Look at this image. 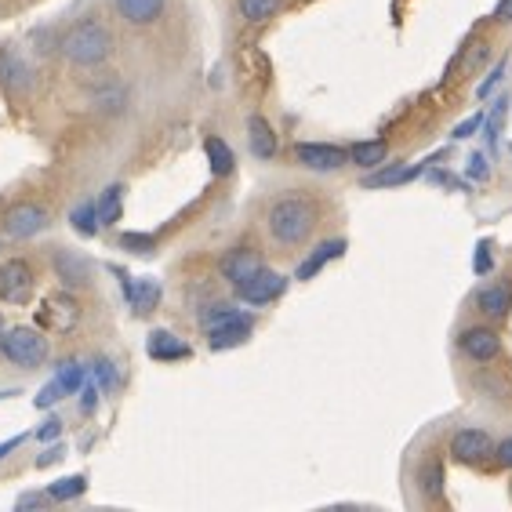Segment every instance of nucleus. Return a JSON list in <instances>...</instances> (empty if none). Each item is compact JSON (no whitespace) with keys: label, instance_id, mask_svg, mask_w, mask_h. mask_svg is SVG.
Here are the masks:
<instances>
[{"label":"nucleus","instance_id":"f257e3e1","mask_svg":"<svg viewBox=\"0 0 512 512\" xmlns=\"http://www.w3.org/2000/svg\"><path fill=\"white\" fill-rule=\"evenodd\" d=\"M266 229L280 247H302L316 229V204L302 193L276 197L266 211Z\"/></svg>","mask_w":512,"mask_h":512},{"label":"nucleus","instance_id":"f03ea898","mask_svg":"<svg viewBox=\"0 0 512 512\" xmlns=\"http://www.w3.org/2000/svg\"><path fill=\"white\" fill-rule=\"evenodd\" d=\"M113 48H117V37H113V30H109L102 19H95V15L77 19L59 37V51L73 66H102V62L113 55Z\"/></svg>","mask_w":512,"mask_h":512},{"label":"nucleus","instance_id":"7ed1b4c3","mask_svg":"<svg viewBox=\"0 0 512 512\" xmlns=\"http://www.w3.org/2000/svg\"><path fill=\"white\" fill-rule=\"evenodd\" d=\"M0 356L8 360L11 367H22V371H33L48 360V338L33 331V327H11L0 335Z\"/></svg>","mask_w":512,"mask_h":512},{"label":"nucleus","instance_id":"20e7f679","mask_svg":"<svg viewBox=\"0 0 512 512\" xmlns=\"http://www.w3.org/2000/svg\"><path fill=\"white\" fill-rule=\"evenodd\" d=\"M233 287H237V298L240 302H247V306H269V302H276V298L287 291V276H280L276 269L262 266Z\"/></svg>","mask_w":512,"mask_h":512},{"label":"nucleus","instance_id":"39448f33","mask_svg":"<svg viewBox=\"0 0 512 512\" xmlns=\"http://www.w3.org/2000/svg\"><path fill=\"white\" fill-rule=\"evenodd\" d=\"M33 266L26 258H8L0 262V302L8 306H26L33 295Z\"/></svg>","mask_w":512,"mask_h":512},{"label":"nucleus","instance_id":"423d86ee","mask_svg":"<svg viewBox=\"0 0 512 512\" xmlns=\"http://www.w3.org/2000/svg\"><path fill=\"white\" fill-rule=\"evenodd\" d=\"M454 342H458V349H462L469 360H476V364H491V360H498V353H502V335L487 324L462 327Z\"/></svg>","mask_w":512,"mask_h":512},{"label":"nucleus","instance_id":"0eeeda50","mask_svg":"<svg viewBox=\"0 0 512 512\" xmlns=\"http://www.w3.org/2000/svg\"><path fill=\"white\" fill-rule=\"evenodd\" d=\"M251 331H255V316L247 313H233L229 320H222V324L207 327V349L211 353H226V349H237V345H244L247 338H251Z\"/></svg>","mask_w":512,"mask_h":512},{"label":"nucleus","instance_id":"6e6552de","mask_svg":"<svg viewBox=\"0 0 512 512\" xmlns=\"http://www.w3.org/2000/svg\"><path fill=\"white\" fill-rule=\"evenodd\" d=\"M51 226V215L40 204H15L4 215V233L11 240H33Z\"/></svg>","mask_w":512,"mask_h":512},{"label":"nucleus","instance_id":"1a4fd4ad","mask_svg":"<svg viewBox=\"0 0 512 512\" xmlns=\"http://www.w3.org/2000/svg\"><path fill=\"white\" fill-rule=\"evenodd\" d=\"M451 458L462 465H487L494 458V440L483 429H458L451 436Z\"/></svg>","mask_w":512,"mask_h":512},{"label":"nucleus","instance_id":"9d476101","mask_svg":"<svg viewBox=\"0 0 512 512\" xmlns=\"http://www.w3.org/2000/svg\"><path fill=\"white\" fill-rule=\"evenodd\" d=\"M40 320L48 331L55 335H69V331H77L80 324V302L73 298V291H59V295H51L40 309Z\"/></svg>","mask_w":512,"mask_h":512},{"label":"nucleus","instance_id":"9b49d317","mask_svg":"<svg viewBox=\"0 0 512 512\" xmlns=\"http://www.w3.org/2000/svg\"><path fill=\"white\" fill-rule=\"evenodd\" d=\"M295 160L309 171H342L349 164V153L331 142H298Z\"/></svg>","mask_w":512,"mask_h":512},{"label":"nucleus","instance_id":"f8f14e48","mask_svg":"<svg viewBox=\"0 0 512 512\" xmlns=\"http://www.w3.org/2000/svg\"><path fill=\"white\" fill-rule=\"evenodd\" d=\"M51 269H55V280H62L66 291H77V287L91 284V262L80 258L77 251H55L51 255Z\"/></svg>","mask_w":512,"mask_h":512},{"label":"nucleus","instance_id":"ddd939ff","mask_svg":"<svg viewBox=\"0 0 512 512\" xmlns=\"http://www.w3.org/2000/svg\"><path fill=\"white\" fill-rule=\"evenodd\" d=\"M255 269H262V255L251 251V247H233V251H226L222 262H218V273L226 276L229 284H240V280L251 276Z\"/></svg>","mask_w":512,"mask_h":512},{"label":"nucleus","instance_id":"4468645a","mask_svg":"<svg viewBox=\"0 0 512 512\" xmlns=\"http://www.w3.org/2000/svg\"><path fill=\"white\" fill-rule=\"evenodd\" d=\"M476 309H480V316H487V320H505L512 309V284L509 280H498V284L483 287L480 295H476Z\"/></svg>","mask_w":512,"mask_h":512},{"label":"nucleus","instance_id":"2eb2a0df","mask_svg":"<svg viewBox=\"0 0 512 512\" xmlns=\"http://www.w3.org/2000/svg\"><path fill=\"white\" fill-rule=\"evenodd\" d=\"M247 142H251V153H255L258 160H273L276 149H280L273 124H269L262 113H251V117H247Z\"/></svg>","mask_w":512,"mask_h":512},{"label":"nucleus","instance_id":"dca6fc26","mask_svg":"<svg viewBox=\"0 0 512 512\" xmlns=\"http://www.w3.org/2000/svg\"><path fill=\"white\" fill-rule=\"evenodd\" d=\"M0 84L8 91H30L33 88V73L30 66H26V59H22L19 51L4 48L0 51Z\"/></svg>","mask_w":512,"mask_h":512},{"label":"nucleus","instance_id":"f3484780","mask_svg":"<svg viewBox=\"0 0 512 512\" xmlns=\"http://www.w3.org/2000/svg\"><path fill=\"white\" fill-rule=\"evenodd\" d=\"M124 295H128L131 309H135L138 316L153 313V309L160 306V284L153 280V276H142V280L124 276Z\"/></svg>","mask_w":512,"mask_h":512},{"label":"nucleus","instance_id":"a211bd4d","mask_svg":"<svg viewBox=\"0 0 512 512\" xmlns=\"http://www.w3.org/2000/svg\"><path fill=\"white\" fill-rule=\"evenodd\" d=\"M146 353L160 364H171V360H189V345L175 331H153L146 342Z\"/></svg>","mask_w":512,"mask_h":512},{"label":"nucleus","instance_id":"6ab92c4d","mask_svg":"<svg viewBox=\"0 0 512 512\" xmlns=\"http://www.w3.org/2000/svg\"><path fill=\"white\" fill-rule=\"evenodd\" d=\"M117 15L131 26H153L164 15V0H113Z\"/></svg>","mask_w":512,"mask_h":512},{"label":"nucleus","instance_id":"aec40b11","mask_svg":"<svg viewBox=\"0 0 512 512\" xmlns=\"http://www.w3.org/2000/svg\"><path fill=\"white\" fill-rule=\"evenodd\" d=\"M342 255H345V240H324V244H316L313 255H309L306 262L295 269V276H298V280H313V276L320 273L327 262H335V258H342Z\"/></svg>","mask_w":512,"mask_h":512},{"label":"nucleus","instance_id":"412c9836","mask_svg":"<svg viewBox=\"0 0 512 512\" xmlns=\"http://www.w3.org/2000/svg\"><path fill=\"white\" fill-rule=\"evenodd\" d=\"M345 153H349V164H356V168H364V171H375V168H382L385 157H389V146H385V138H371V142H353Z\"/></svg>","mask_w":512,"mask_h":512},{"label":"nucleus","instance_id":"4be33fe9","mask_svg":"<svg viewBox=\"0 0 512 512\" xmlns=\"http://www.w3.org/2000/svg\"><path fill=\"white\" fill-rule=\"evenodd\" d=\"M422 175V164H411V168H400V164H382V168H375V175L364 178L367 189H382V186H404V182H411V178Z\"/></svg>","mask_w":512,"mask_h":512},{"label":"nucleus","instance_id":"5701e85b","mask_svg":"<svg viewBox=\"0 0 512 512\" xmlns=\"http://www.w3.org/2000/svg\"><path fill=\"white\" fill-rule=\"evenodd\" d=\"M204 153H207V164H211V175H218V178L233 175V168H237V157H233L229 142H222L218 135H211L204 142Z\"/></svg>","mask_w":512,"mask_h":512},{"label":"nucleus","instance_id":"b1692460","mask_svg":"<svg viewBox=\"0 0 512 512\" xmlns=\"http://www.w3.org/2000/svg\"><path fill=\"white\" fill-rule=\"evenodd\" d=\"M444 483H447V473H444V462H440V458L422 462V469H418V487H422V494L429 498V502L444 498Z\"/></svg>","mask_w":512,"mask_h":512},{"label":"nucleus","instance_id":"393cba45","mask_svg":"<svg viewBox=\"0 0 512 512\" xmlns=\"http://www.w3.org/2000/svg\"><path fill=\"white\" fill-rule=\"evenodd\" d=\"M69 226H73V233H80L84 240H91L102 229L99 204H95V200H88V204H77L73 211H69Z\"/></svg>","mask_w":512,"mask_h":512},{"label":"nucleus","instance_id":"a878e982","mask_svg":"<svg viewBox=\"0 0 512 512\" xmlns=\"http://www.w3.org/2000/svg\"><path fill=\"white\" fill-rule=\"evenodd\" d=\"M55 382L62 385V393H80V385L88 382V367L80 364V360H59L55 364Z\"/></svg>","mask_w":512,"mask_h":512},{"label":"nucleus","instance_id":"bb28decb","mask_svg":"<svg viewBox=\"0 0 512 512\" xmlns=\"http://www.w3.org/2000/svg\"><path fill=\"white\" fill-rule=\"evenodd\" d=\"M237 8L244 22H266L284 8V0H237Z\"/></svg>","mask_w":512,"mask_h":512},{"label":"nucleus","instance_id":"cd10ccee","mask_svg":"<svg viewBox=\"0 0 512 512\" xmlns=\"http://www.w3.org/2000/svg\"><path fill=\"white\" fill-rule=\"evenodd\" d=\"M88 491V476H66V480H55L48 487V498L51 502H73V498H80V494Z\"/></svg>","mask_w":512,"mask_h":512},{"label":"nucleus","instance_id":"c85d7f7f","mask_svg":"<svg viewBox=\"0 0 512 512\" xmlns=\"http://www.w3.org/2000/svg\"><path fill=\"white\" fill-rule=\"evenodd\" d=\"M120 211H124V186H109L99 200V222L102 226H106V222H117Z\"/></svg>","mask_w":512,"mask_h":512},{"label":"nucleus","instance_id":"c756f323","mask_svg":"<svg viewBox=\"0 0 512 512\" xmlns=\"http://www.w3.org/2000/svg\"><path fill=\"white\" fill-rule=\"evenodd\" d=\"M95 385H99V393H106V396H113V389H117V364L113 360H95Z\"/></svg>","mask_w":512,"mask_h":512},{"label":"nucleus","instance_id":"7c9ffc66","mask_svg":"<svg viewBox=\"0 0 512 512\" xmlns=\"http://www.w3.org/2000/svg\"><path fill=\"white\" fill-rule=\"evenodd\" d=\"M120 247L131 251V255H153L157 240L149 237V233H124V237H120Z\"/></svg>","mask_w":512,"mask_h":512},{"label":"nucleus","instance_id":"2f4dec72","mask_svg":"<svg viewBox=\"0 0 512 512\" xmlns=\"http://www.w3.org/2000/svg\"><path fill=\"white\" fill-rule=\"evenodd\" d=\"M237 313V306H229V302H215V306H207L204 313H200V327H215V324H222V320H229V316Z\"/></svg>","mask_w":512,"mask_h":512},{"label":"nucleus","instance_id":"473e14b6","mask_svg":"<svg viewBox=\"0 0 512 512\" xmlns=\"http://www.w3.org/2000/svg\"><path fill=\"white\" fill-rule=\"evenodd\" d=\"M95 407H99V385H95L88 378V382L80 385V411H84V414H95Z\"/></svg>","mask_w":512,"mask_h":512},{"label":"nucleus","instance_id":"72a5a7b5","mask_svg":"<svg viewBox=\"0 0 512 512\" xmlns=\"http://www.w3.org/2000/svg\"><path fill=\"white\" fill-rule=\"evenodd\" d=\"M62 396H66V393H62V385H59V382H48V385H44V389H40L37 407H51V404H59Z\"/></svg>","mask_w":512,"mask_h":512},{"label":"nucleus","instance_id":"f704fd0d","mask_svg":"<svg viewBox=\"0 0 512 512\" xmlns=\"http://www.w3.org/2000/svg\"><path fill=\"white\" fill-rule=\"evenodd\" d=\"M494 462L502 469H512V436H505L502 444H494Z\"/></svg>","mask_w":512,"mask_h":512},{"label":"nucleus","instance_id":"c9c22d12","mask_svg":"<svg viewBox=\"0 0 512 512\" xmlns=\"http://www.w3.org/2000/svg\"><path fill=\"white\" fill-rule=\"evenodd\" d=\"M502 77H505V59L498 62V66L491 69V77H487V80H483V84H480V95H491V88H494V84H498V80H502Z\"/></svg>","mask_w":512,"mask_h":512},{"label":"nucleus","instance_id":"e433bc0d","mask_svg":"<svg viewBox=\"0 0 512 512\" xmlns=\"http://www.w3.org/2000/svg\"><path fill=\"white\" fill-rule=\"evenodd\" d=\"M494 22L512 26V0H498V8H494Z\"/></svg>","mask_w":512,"mask_h":512},{"label":"nucleus","instance_id":"4c0bfd02","mask_svg":"<svg viewBox=\"0 0 512 512\" xmlns=\"http://www.w3.org/2000/svg\"><path fill=\"white\" fill-rule=\"evenodd\" d=\"M40 440H59V436H62V422H59V418H51V422H44V429H40Z\"/></svg>","mask_w":512,"mask_h":512},{"label":"nucleus","instance_id":"58836bf2","mask_svg":"<svg viewBox=\"0 0 512 512\" xmlns=\"http://www.w3.org/2000/svg\"><path fill=\"white\" fill-rule=\"evenodd\" d=\"M26 444V436H11V440H4V444H0V462H4V458H8L11 451H15V447H22Z\"/></svg>","mask_w":512,"mask_h":512},{"label":"nucleus","instance_id":"ea45409f","mask_svg":"<svg viewBox=\"0 0 512 512\" xmlns=\"http://www.w3.org/2000/svg\"><path fill=\"white\" fill-rule=\"evenodd\" d=\"M469 175H473V178H487V160H483V157L469 160Z\"/></svg>","mask_w":512,"mask_h":512},{"label":"nucleus","instance_id":"a19ab883","mask_svg":"<svg viewBox=\"0 0 512 512\" xmlns=\"http://www.w3.org/2000/svg\"><path fill=\"white\" fill-rule=\"evenodd\" d=\"M491 266V255H487V244H480V255H476V273H487Z\"/></svg>","mask_w":512,"mask_h":512},{"label":"nucleus","instance_id":"79ce46f5","mask_svg":"<svg viewBox=\"0 0 512 512\" xmlns=\"http://www.w3.org/2000/svg\"><path fill=\"white\" fill-rule=\"evenodd\" d=\"M476 128H480V117H473V120H469V124H462V128L454 131V135H458V138H469V135H473Z\"/></svg>","mask_w":512,"mask_h":512},{"label":"nucleus","instance_id":"37998d69","mask_svg":"<svg viewBox=\"0 0 512 512\" xmlns=\"http://www.w3.org/2000/svg\"><path fill=\"white\" fill-rule=\"evenodd\" d=\"M44 498H48V494H26V498H19V509H26V505L33 509V505H40Z\"/></svg>","mask_w":512,"mask_h":512},{"label":"nucleus","instance_id":"c03bdc74","mask_svg":"<svg viewBox=\"0 0 512 512\" xmlns=\"http://www.w3.org/2000/svg\"><path fill=\"white\" fill-rule=\"evenodd\" d=\"M483 59H487V44H476V55L469 59V66H480Z\"/></svg>","mask_w":512,"mask_h":512}]
</instances>
